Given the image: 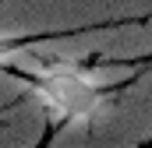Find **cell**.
<instances>
[{
    "instance_id": "cell-2",
    "label": "cell",
    "mask_w": 152,
    "mask_h": 148,
    "mask_svg": "<svg viewBox=\"0 0 152 148\" xmlns=\"http://www.w3.org/2000/svg\"><path fill=\"white\" fill-rule=\"evenodd\" d=\"M28 46H32V36H0V64H7L14 53H21Z\"/></svg>"
},
{
    "instance_id": "cell-1",
    "label": "cell",
    "mask_w": 152,
    "mask_h": 148,
    "mask_svg": "<svg viewBox=\"0 0 152 148\" xmlns=\"http://www.w3.org/2000/svg\"><path fill=\"white\" fill-rule=\"evenodd\" d=\"M14 78L60 123H88V120H96L106 110V102L117 95V88H103L78 64H64V60L39 64L36 71H14Z\"/></svg>"
},
{
    "instance_id": "cell-3",
    "label": "cell",
    "mask_w": 152,
    "mask_h": 148,
    "mask_svg": "<svg viewBox=\"0 0 152 148\" xmlns=\"http://www.w3.org/2000/svg\"><path fill=\"white\" fill-rule=\"evenodd\" d=\"M142 148H152V138H145V141H142Z\"/></svg>"
}]
</instances>
